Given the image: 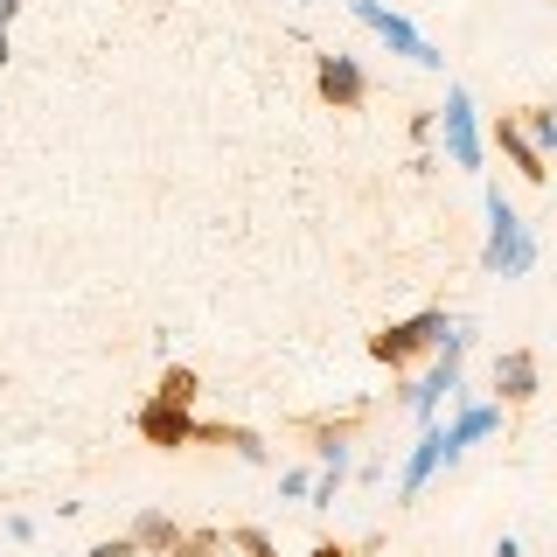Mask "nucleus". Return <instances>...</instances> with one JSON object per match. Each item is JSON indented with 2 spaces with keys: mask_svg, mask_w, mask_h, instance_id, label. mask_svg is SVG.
<instances>
[{
  "mask_svg": "<svg viewBox=\"0 0 557 557\" xmlns=\"http://www.w3.org/2000/svg\"><path fill=\"white\" fill-rule=\"evenodd\" d=\"M231 550H244V557H278V544L258 530V522H237V530H231Z\"/></svg>",
  "mask_w": 557,
  "mask_h": 557,
  "instance_id": "17",
  "label": "nucleus"
},
{
  "mask_svg": "<svg viewBox=\"0 0 557 557\" xmlns=\"http://www.w3.org/2000/svg\"><path fill=\"white\" fill-rule=\"evenodd\" d=\"M278 495H293V502H300V495H313V474H307V467H293V474L278 481Z\"/></svg>",
  "mask_w": 557,
  "mask_h": 557,
  "instance_id": "19",
  "label": "nucleus"
},
{
  "mask_svg": "<svg viewBox=\"0 0 557 557\" xmlns=\"http://www.w3.org/2000/svg\"><path fill=\"white\" fill-rule=\"evenodd\" d=\"M495 425H502V405H467V411L446 425V446H453V460H460V446H467V440H487Z\"/></svg>",
  "mask_w": 557,
  "mask_h": 557,
  "instance_id": "14",
  "label": "nucleus"
},
{
  "mask_svg": "<svg viewBox=\"0 0 557 557\" xmlns=\"http://www.w3.org/2000/svg\"><path fill=\"white\" fill-rule=\"evenodd\" d=\"M126 536H133V550H139V557H168L174 544H182V522L161 516V509H139Z\"/></svg>",
  "mask_w": 557,
  "mask_h": 557,
  "instance_id": "11",
  "label": "nucleus"
},
{
  "mask_svg": "<svg viewBox=\"0 0 557 557\" xmlns=\"http://www.w3.org/2000/svg\"><path fill=\"white\" fill-rule=\"evenodd\" d=\"M313 91H321V104H335V112H356L370 98V70L348 57V49H321L313 57Z\"/></svg>",
  "mask_w": 557,
  "mask_h": 557,
  "instance_id": "6",
  "label": "nucleus"
},
{
  "mask_svg": "<svg viewBox=\"0 0 557 557\" xmlns=\"http://www.w3.org/2000/svg\"><path fill=\"white\" fill-rule=\"evenodd\" d=\"M495 147L509 153V168L522 174V182H550V168H544V153L530 147V133L516 126V119H495Z\"/></svg>",
  "mask_w": 557,
  "mask_h": 557,
  "instance_id": "10",
  "label": "nucleus"
},
{
  "mask_svg": "<svg viewBox=\"0 0 557 557\" xmlns=\"http://www.w3.org/2000/svg\"><path fill=\"white\" fill-rule=\"evenodd\" d=\"M544 391V370H536V356L530 348H502L495 356V405H530V397Z\"/></svg>",
  "mask_w": 557,
  "mask_h": 557,
  "instance_id": "8",
  "label": "nucleus"
},
{
  "mask_svg": "<svg viewBox=\"0 0 557 557\" xmlns=\"http://www.w3.org/2000/svg\"><path fill=\"white\" fill-rule=\"evenodd\" d=\"M481 265L502 272V278H516V272L536 265V244H530V231H522V216L509 209L502 188H487V251H481Z\"/></svg>",
  "mask_w": 557,
  "mask_h": 557,
  "instance_id": "3",
  "label": "nucleus"
},
{
  "mask_svg": "<svg viewBox=\"0 0 557 557\" xmlns=\"http://www.w3.org/2000/svg\"><path fill=\"white\" fill-rule=\"evenodd\" d=\"M516 126L530 133V147L544 153V161H550V153H557V104H530V112H522Z\"/></svg>",
  "mask_w": 557,
  "mask_h": 557,
  "instance_id": "16",
  "label": "nucleus"
},
{
  "mask_svg": "<svg viewBox=\"0 0 557 557\" xmlns=\"http://www.w3.org/2000/svg\"><path fill=\"white\" fill-rule=\"evenodd\" d=\"M440 112H446V153H453L460 168H481V126H474V98H467L460 84H453Z\"/></svg>",
  "mask_w": 557,
  "mask_h": 557,
  "instance_id": "9",
  "label": "nucleus"
},
{
  "mask_svg": "<svg viewBox=\"0 0 557 557\" xmlns=\"http://www.w3.org/2000/svg\"><path fill=\"white\" fill-rule=\"evenodd\" d=\"M14 57V42H8V28H0V63H8Z\"/></svg>",
  "mask_w": 557,
  "mask_h": 557,
  "instance_id": "24",
  "label": "nucleus"
},
{
  "mask_svg": "<svg viewBox=\"0 0 557 557\" xmlns=\"http://www.w3.org/2000/svg\"><path fill=\"white\" fill-rule=\"evenodd\" d=\"M307 557H356V550H348V544H313Z\"/></svg>",
  "mask_w": 557,
  "mask_h": 557,
  "instance_id": "21",
  "label": "nucleus"
},
{
  "mask_svg": "<svg viewBox=\"0 0 557 557\" xmlns=\"http://www.w3.org/2000/svg\"><path fill=\"white\" fill-rule=\"evenodd\" d=\"M196 391H202V376L188 370V362H168L161 383H153V397H168V405H188V411H196Z\"/></svg>",
  "mask_w": 557,
  "mask_h": 557,
  "instance_id": "15",
  "label": "nucleus"
},
{
  "mask_svg": "<svg viewBox=\"0 0 557 557\" xmlns=\"http://www.w3.org/2000/svg\"><path fill=\"white\" fill-rule=\"evenodd\" d=\"M133 432L147 446H161V453H182V446H196V411L168 405V397H147V405L133 411Z\"/></svg>",
  "mask_w": 557,
  "mask_h": 557,
  "instance_id": "7",
  "label": "nucleus"
},
{
  "mask_svg": "<svg viewBox=\"0 0 557 557\" xmlns=\"http://www.w3.org/2000/svg\"><path fill=\"white\" fill-rule=\"evenodd\" d=\"M348 8H356V22L370 28V35H383V42H391L397 57H411L418 70H446V57H440V49H432L425 35H418V28L405 22V14H391V8H383V0H348Z\"/></svg>",
  "mask_w": 557,
  "mask_h": 557,
  "instance_id": "5",
  "label": "nucleus"
},
{
  "mask_svg": "<svg viewBox=\"0 0 557 557\" xmlns=\"http://www.w3.org/2000/svg\"><path fill=\"white\" fill-rule=\"evenodd\" d=\"M460 356H467V327L453 321V335H446V348H440V362H432V376L405 391V411L418 418V425H432V418H440V405L460 391Z\"/></svg>",
  "mask_w": 557,
  "mask_h": 557,
  "instance_id": "4",
  "label": "nucleus"
},
{
  "mask_svg": "<svg viewBox=\"0 0 557 557\" xmlns=\"http://www.w3.org/2000/svg\"><path fill=\"white\" fill-rule=\"evenodd\" d=\"M440 467H453V446H446V425H425V440H418L411 453V467H405V495H418Z\"/></svg>",
  "mask_w": 557,
  "mask_h": 557,
  "instance_id": "12",
  "label": "nucleus"
},
{
  "mask_svg": "<svg viewBox=\"0 0 557 557\" xmlns=\"http://www.w3.org/2000/svg\"><path fill=\"white\" fill-rule=\"evenodd\" d=\"M168 557H223V536L216 530H182V544H174Z\"/></svg>",
  "mask_w": 557,
  "mask_h": 557,
  "instance_id": "18",
  "label": "nucleus"
},
{
  "mask_svg": "<svg viewBox=\"0 0 557 557\" xmlns=\"http://www.w3.org/2000/svg\"><path fill=\"white\" fill-rule=\"evenodd\" d=\"M446 335H453V313L446 307L405 313V321H391V327H376V335H370V362H383V370H411L418 356L446 348Z\"/></svg>",
  "mask_w": 557,
  "mask_h": 557,
  "instance_id": "1",
  "label": "nucleus"
},
{
  "mask_svg": "<svg viewBox=\"0 0 557 557\" xmlns=\"http://www.w3.org/2000/svg\"><path fill=\"white\" fill-rule=\"evenodd\" d=\"M495 557H522V544H516V536H502V544H495Z\"/></svg>",
  "mask_w": 557,
  "mask_h": 557,
  "instance_id": "23",
  "label": "nucleus"
},
{
  "mask_svg": "<svg viewBox=\"0 0 557 557\" xmlns=\"http://www.w3.org/2000/svg\"><path fill=\"white\" fill-rule=\"evenodd\" d=\"M91 557H139V550H133V536H104Z\"/></svg>",
  "mask_w": 557,
  "mask_h": 557,
  "instance_id": "20",
  "label": "nucleus"
},
{
  "mask_svg": "<svg viewBox=\"0 0 557 557\" xmlns=\"http://www.w3.org/2000/svg\"><path fill=\"white\" fill-rule=\"evenodd\" d=\"M356 425H362L356 411H342V418H313V425H307L313 460H321V474H313V509H335L348 467H356Z\"/></svg>",
  "mask_w": 557,
  "mask_h": 557,
  "instance_id": "2",
  "label": "nucleus"
},
{
  "mask_svg": "<svg viewBox=\"0 0 557 557\" xmlns=\"http://www.w3.org/2000/svg\"><path fill=\"white\" fill-rule=\"evenodd\" d=\"M231 446L237 453V460H251V467H265V440H258V432L251 425H223V418H216V425H202V418H196V446Z\"/></svg>",
  "mask_w": 557,
  "mask_h": 557,
  "instance_id": "13",
  "label": "nucleus"
},
{
  "mask_svg": "<svg viewBox=\"0 0 557 557\" xmlns=\"http://www.w3.org/2000/svg\"><path fill=\"white\" fill-rule=\"evenodd\" d=\"M22 8H28V0H0V28H8V22H14Z\"/></svg>",
  "mask_w": 557,
  "mask_h": 557,
  "instance_id": "22",
  "label": "nucleus"
}]
</instances>
